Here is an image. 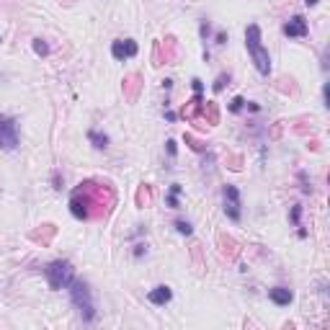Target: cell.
Returning a JSON list of instances; mask_svg holds the SVG:
<instances>
[{"mask_svg": "<svg viewBox=\"0 0 330 330\" xmlns=\"http://www.w3.org/2000/svg\"><path fill=\"white\" fill-rule=\"evenodd\" d=\"M67 294H70L72 307L80 312V320L86 322V325H91V322L96 320L98 310H96V302H93V294H91L88 281H82V279H72V281L67 284Z\"/></svg>", "mask_w": 330, "mask_h": 330, "instance_id": "1", "label": "cell"}, {"mask_svg": "<svg viewBox=\"0 0 330 330\" xmlns=\"http://www.w3.org/2000/svg\"><path fill=\"white\" fill-rule=\"evenodd\" d=\"M245 49H248V54H251L256 70H258L263 77H268V75H271V54H268V49L263 47L261 26H258V23H248V29H245Z\"/></svg>", "mask_w": 330, "mask_h": 330, "instance_id": "2", "label": "cell"}, {"mask_svg": "<svg viewBox=\"0 0 330 330\" xmlns=\"http://www.w3.org/2000/svg\"><path fill=\"white\" fill-rule=\"evenodd\" d=\"M44 279L49 284V289H54V292H60V289H67V284L75 279V268L70 261L65 258H57L52 263L44 266Z\"/></svg>", "mask_w": 330, "mask_h": 330, "instance_id": "3", "label": "cell"}, {"mask_svg": "<svg viewBox=\"0 0 330 330\" xmlns=\"http://www.w3.org/2000/svg\"><path fill=\"white\" fill-rule=\"evenodd\" d=\"M222 209H225L230 222H240L242 219V199H240V188L235 183L222 186Z\"/></svg>", "mask_w": 330, "mask_h": 330, "instance_id": "4", "label": "cell"}, {"mask_svg": "<svg viewBox=\"0 0 330 330\" xmlns=\"http://www.w3.org/2000/svg\"><path fill=\"white\" fill-rule=\"evenodd\" d=\"M18 142V121L13 116H0V150L13 152Z\"/></svg>", "mask_w": 330, "mask_h": 330, "instance_id": "5", "label": "cell"}, {"mask_svg": "<svg viewBox=\"0 0 330 330\" xmlns=\"http://www.w3.org/2000/svg\"><path fill=\"white\" fill-rule=\"evenodd\" d=\"M137 52H140V47H137L134 39H116V41H111V57L119 60V62L137 57Z\"/></svg>", "mask_w": 330, "mask_h": 330, "instance_id": "6", "label": "cell"}, {"mask_svg": "<svg viewBox=\"0 0 330 330\" xmlns=\"http://www.w3.org/2000/svg\"><path fill=\"white\" fill-rule=\"evenodd\" d=\"M284 34L289 36V39H305L307 34H310V26H307V18L305 16H292L286 23H284Z\"/></svg>", "mask_w": 330, "mask_h": 330, "instance_id": "7", "label": "cell"}, {"mask_svg": "<svg viewBox=\"0 0 330 330\" xmlns=\"http://www.w3.org/2000/svg\"><path fill=\"white\" fill-rule=\"evenodd\" d=\"M171 299H173V289L165 286V284H160V286H155V289H150V292H147V302L155 305V307H165Z\"/></svg>", "mask_w": 330, "mask_h": 330, "instance_id": "8", "label": "cell"}, {"mask_svg": "<svg viewBox=\"0 0 330 330\" xmlns=\"http://www.w3.org/2000/svg\"><path fill=\"white\" fill-rule=\"evenodd\" d=\"M268 299L276 307H289L294 302V292H292V289H286V286H273V289H268Z\"/></svg>", "mask_w": 330, "mask_h": 330, "instance_id": "9", "label": "cell"}, {"mask_svg": "<svg viewBox=\"0 0 330 330\" xmlns=\"http://www.w3.org/2000/svg\"><path fill=\"white\" fill-rule=\"evenodd\" d=\"M88 142L96 147V150H106L108 147V142H111V137L106 134V132H98V129H88Z\"/></svg>", "mask_w": 330, "mask_h": 330, "instance_id": "10", "label": "cell"}, {"mask_svg": "<svg viewBox=\"0 0 330 330\" xmlns=\"http://www.w3.org/2000/svg\"><path fill=\"white\" fill-rule=\"evenodd\" d=\"M181 183H173L171 186V191H168V196H165V204L171 206V209H178V196H181Z\"/></svg>", "mask_w": 330, "mask_h": 330, "instance_id": "11", "label": "cell"}, {"mask_svg": "<svg viewBox=\"0 0 330 330\" xmlns=\"http://www.w3.org/2000/svg\"><path fill=\"white\" fill-rule=\"evenodd\" d=\"M173 227H176V232H178V235H186V237H188V235H194V225H191L188 219H176V222H173Z\"/></svg>", "mask_w": 330, "mask_h": 330, "instance_id": "12", "label": "cell"}, {"mask_svg": "<svg viewBox=\"0 0 330 330\" xmlns=\"http://www.w3.org/2000/svg\"><path fill=\"white\" fill-rule=\"evenodd\" d=\"M31 47H34V52H36L39 57H47V54H49V44H47V41L41 39V36L34 39V44H31Z\"/></svg>", "mask_w": 330, "mask_h": 330, "instance_id": "13", "label": "cell"}, {"mask_svg": "<svg viewBox=\"0 0 330 330\" xmlns=\"http://www.w3.org/2000/svg\"><path fill=\"white\" fill-rule=\"evenodd\" d=\"M242 108H245V98H242V96H235V98L230 101V106H227L230 114H240Z\"/></svg>", "mask_w": 330, "mask_h": 330, "instance_id": "14", "label": "cell"}, {"mask_svg": "<svg viewBox=\"0 0 330 330\" xmlns=\"http://www.w3.org/2000/svg\"><path fill=\"white\" fill-rule=\"evenodd\" d=\"M289 219H292V225H294V227H299V225H302V206H299V204H294V206H292V212H289Z\"/></svg>", "mask_w": 330, "mask_h": 330, "instance_id": "15", "label": "cell"}, {"mask_svg": "<svg viewBox=\"0 0 330 330\" xmlns=\"http://www.w3.org/2000/svg\"><path fill=\"white\" fill-rule=\"evenodd\" d=\"M225 82H230V72H222V75H219V77L214 80V86H212V91H214V93H219V91L225 88Z\"/></svg>", "mask_w": 330, "mask_h": 330, "instance_id": "16", "label": "cell"}, {"mask_svg": "<svg viewBox=\"0 0 330 330\" xmlns=\"http://www.w3.org/2000/svg\"><path fill=\"white\" fill-rule=\"evenodd\" d=\"M199 36H201L204 41L212 36V23H209V21H201V23H199Z\"/></svg>", "mask_w": 330, "mask_h": 330, "instance_id": "17", "label": "cell"}, {"mask_svg": "<svg viewBox=\"0 0 330 330\" xmlns=\"http://www.w3.org/2000/svg\"><path fill=\"white\" fill-rule=\"evenodd\" d=\"M227 39H230L227 31H217V34H214V44H217V47H225V44H227Z\"/></svg>", "mask_w": 330, "mask_h": 330, "instance_id": "18", "label": "cell"}, {"mask_svg": "<svg viewBox=\"0 0 330 330\" xmlns=\"http://www.w3.org/2000/svg\"><path fill=\"white\" fill-rule=\"evenodd\" d=\"M142 256H147V242H137L134 245V258H142Z\"/></svg>", "mask_w": 330, "mask_h": 330, "instance_id": "19", "label": "cell"}, {"mask_svg": "<svg viewBox=\"0 0 330 330\" xmlns=\"http://www.w3.org/2000/svg\"><path fill=\"white\" fill-rule=\"evenodd\" d=\"M165 150H168L171 157H176V155H178V145H176V140H168V142H165Z\"/></svg>", "mask_w": 330, "mask_h": 330, "instance_id": "20", "label": "cell"}, {"mask_svg": "<svg viewBox=\"0 0 330 330\" xmlns=\"http://www.w3.org/2000/svg\"><path fill=\"white\" fill-rule=\"evenodd\" d=\"M299 181H302V194H312V186L307 183V173L305 171L299 173Z\"/></svg>", "mask_w": 330, "mask_h": 330, "instance_id": "21", "label": "cell"}, {"mask_svg": "<svg viewBox=\"0 0 330 330\" xmlns=\"http://www.w3.org/2000/svg\"><path fill=\"white\" fill-rule=\"evenodd\" d=\"M191 88H194V93H204V82H201L199 77H194V80H191Z\"/></svg>", "mask_w": 330, "mask_h": 330, "instance_id": "22", "label": "cell"}, {"mask_svg": "<svg viewBox=\"0 0 330 330\" xmlns=\"http://www.w3.org/2000/svg\"><path fill=\"white\" fill-rule=\"evenodd\" d=\"M245 108H248V111H261V106H258L256 101H245Z\"/></svg>", "mask_w": 330, "mask_h": 330, "instance_id": "23", "label": "cell"}, {"mask_svg": "<svg viewBox=\"0 0 330 330\" xmlns=\"http://www.w3.org/2000/svg\"><path fill=\"white\" fill-rule=\"evenodd\" d=\"M52 181H54V188H57V191H62V178H60V173H54V178H52Z\"/></svg>", "mask_w": 330, "mask_h": 330, "instance_id": "24", "label": "cell"}, {"mask_svg": "<svg viewBox=\"0 0 330 330\" xmlns=\"http://www.w3.org/2000/svg\"><path fill=\"white\" fill-rule=\"evenodd\" d=\"M297 237H302V240H305V237H307V230H305V227H302V225H299V230H297Z\"/></svg>", "mask_w": 330, "mask_h": 330, "instance_id": "25", "label": "cell"}, {"mask_svg": "<svg viewBox=\"0 0 330 330\" xmlns=\"http://www.w3.org/2000/svg\"><path fill=\"white\" fill-rule=\"evenodd\" d=\"M305 3H307V6L312 8V6H317V3H320V0H305Z\"/></svg>", "mask_w": 330, "mask_h": 330, "instance_id": "26", "label": "cell"}, {"mask_svg": "<svg viewBox=\"0 0 330 330\" xmlns=\"http://www.w3.org/2000/svg\"><path fill=\"white\" fill-rule=\"evenodd\" d=\"M0 41H3V36H0Z\"/></svg>", "mask_w": 330, "mask_h": 330, "instance_id": "27", "label": "cell"}]
</instances>
